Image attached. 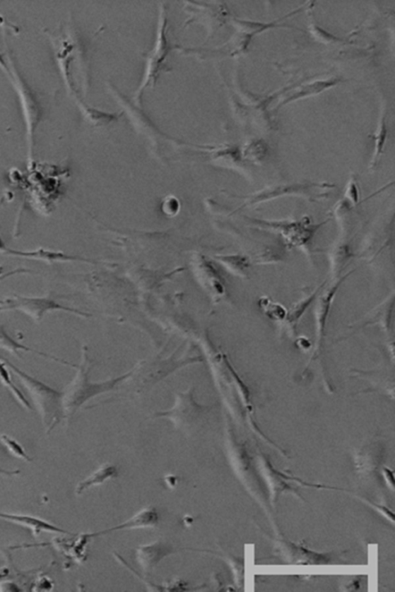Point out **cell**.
Listing matches in <instances>:
<instances>
[{"label": "cell", "instance_id": "cell-16", "mask_svg": "<svg viewBox=\"0 0 395 592\" xmlns=\"http://www.w3.org/2000/svg\"><path fill=\"white\" fill-rule=\"evenodd\" d=\"M6 367V365H5V362H2L1 359H0V381H1L5 386L9 389L16 401H18L24 408L31 410V405L30 402L27 400L26 397H25L19 389L14 385L9 372H8Z\"/></svg>", "mask_w": 395, "mask_h": 592}, {"label": "cell", "instance_id": "cell-7", "mask_svg": "<svg viewBox=\"0 0 395 592\" xmlns=\"http://www.w3.org/2000/svg\"><path fill=\"white\" fill-rule=\"evenodd\" d=\"M159 521H160V515H159V513L155 507H147L146 509H142L137 514H134L133 517L129 519L128 521L119 524V526L98 532L92 533V534L88 535V537H98L117 531L154 528L158 526Z\"/></svg>", "mask_w": 395, "mask_h": 592}, {"label": "cell", "instance_id": "cell-20", "mask_svg": "<svg viewBox=\"0 0 395 592\" xmlns=\"http://www.w3.org/2000/svg\"><path fill=\"white\" fill-rule=\"evenodd\" d=\"M383 475L385 478V480L389 485L393 488L394 487V479H393V473L389 468H384L383 470Z\"/></svg>", "mask_w": 395, "mask_h": 592}, {"label": "cell", "instance_id": "cell-18", "mask_svg": "<svg viewBox=\"0 0 395 592\" xmlns=\"http://www.w3.org/2000/svg\"><path fill=\"white\" fill-rule=\"evenodd\" d=\"M387 134H388V130H387L385 116L384 115L381 124L379 126V129L377 130L374 136L375 141V147L374 156L372 162V167H374L376 165L377 160L379 159L380 156L382 155V150L387 138Z\"/></svg>", "mask_w": 395, "mask_h": 592}, {"label": "cell", "instance_id": "cell-13", "mask_svg": "<svg viewBox=\"0 0 395 592\" xmlns=\"http://www.w3.org/2000/svg\"><path fill=\"white\" fill-rule=\"evenodd\" d=\"M4 253L7 254V255L45 261L47 262H52L54 261H61L77 260V258L65 255V254L62 252L50 251L42 249H40L35 251L28 252L15 251L6 248Z\"/></svg>", "mask_w": 395, "mask_h": 592}, {"label": "cell", "instance_id": "cell-15", "mask_svg": "<svg viewBox=\"0 0 395 592\" xmlns=\"http://www.w3.org/2000/svg\"><path fill=\"white\" fill-rule=\"evenodd\" d=\"M259 307L261 308L266 316L274 322L283 323L287 318L288 310L281 304L273 302L266 296L259 300Z\"/></svg>", "mask_w": 395, "mask_h": 592}, {"label": "cell", "instance_id": "cell-9", "mask_svg": "<svg viewBox=\"0 0 395 592\" xmlns=\"http://www.w3.org/2000/svg\"><path fill=\"white\" fill-rule=\"evenodd\" d=\"M277 551L282 552V556L287 558L290 562L301 564H317L326 562L325 556L322 554L309 551V550L287 543L285 540H277Z\"/></svg>", "mask_w": 395, "mask_h": 592}, {"label": "cell", "instance_id": "cell-5", "mask_svg": "<svg viewBox=\"0 0 395 592\" xmlns=\"http://www.w3.org/2000/svg\"><path fill=\"white\" fill-rule=\"evenodd\" d=\"M350 273L339 279V280L336 282L334 285H332L329 289L326 290L322 295L318 296L314 309L315 343L312 355H311L310 360L307 363V367L310 365L311 362H319V365L321 366L322 374L324 376V381L326 384L325 388H326V390L331 393H333V389L331 383H329V380L326 379L325 370L322 367L326 320L327 318H329V312L336 293H337L339 287L344 281V279L350 276Z\"/></svg>", "mask_w": 395, "mask_h": 592}, {"label": "cell", "instance_id": "cell-17", "mask_svg": "<svg viewBox=\"0 0 395 592\" xmlns=\"http://www.w3.org/2000/svg\"><path fill=\"white\" fill-rule=\"evenodd\" d=\"M268 153L266 143L261 141L251 142L245 149L244 157L251 162H260Z\"/></svg>", "mask_w": 395, "mask_h": 592}, {"label": "cell", "instance_id": "cell-19", "mask_svg": "<svg viewBox=\"0 0 395 592\" xmlns=\"http://www.w3.org/2000/svg\"><path fill=\"white\" fill-rule=\"evenodd\" d=\"M0 442H1L7 448L8 451L16 456V458L23 459L28 462H31L33 461L30 456L26 453V451H25L23 446L12 437L6 434H2L0 436Z\"/></svg>", "mask_w": 395, "mask_h": 592}, {"label": "cell", "instance_id": "cell-10", "mask_svg": "<svg viewBox=\"0 0 395 592\" xmlns=\"http://www.w3.org/2000/svg\"><path fill=\"white\" fill-rule=\"evenodd\" d=\"M0 519L9 521L27 527L32 531L33 535L37 536L41 532L61 533V534L72 535L71 533L58 528L46 521L31 517L28 515L12 514L0 512Z\"/></svg>", "mask_w": 395, "mask_h": 592}, {"label": "cell", "instance_id": "cell-1", "mask_svg": "<svg viewBox=\"0 0 395 592\" xmlns=\"http://www.w3.org/2000/svg\"><path fill=\"white\" fill-rule=\"evenodd\" d=\"M90 363L87 348H85L83 350L81 365L75 367L78 368V373L62 393L64 418H71L83 404L94 398L95 396L113 391L117 385L128 379L131 374L130 371L127 374L105 382H91L89 378Z\"/></svg>", "mask_w": 395, "mask_h": 592}, {"label": "cell", "instance_id": "cell-21", "mask_svg": "<svg viewBox=\"0 0 395 592\" xmlns=\"http://www.w3.org/2000/svg\"><path fill=\"white\" fill-rule=\"evenodd\" d=\"M20 473V470H6L2 468H0V475H6V476H14L18 475Z\"/></svg>", "mask_w": 395, "mask_h": 592}, {"label": "cell", "instance_id": "cell-2", "mask_svg": "<svg viewBox=\"0 0 395 592\" xmlns=\"http://www.w3.org/2000/svg\"><path fill=\"white\" fill-rule=\"evenodd\" d=\"M0 359L18 376L21 384L26 388L45 427L48 432H50L64 418L62 393L25 373L9 360L5 358Z\"/></svg>", "mask_w": 395, "mask_h": 592}, {"label": "cell", "instance_id": "cell-3", "mask_svg": "<svg viewBox=\"0 0 395 592\" xmlns=\"http://www.w3.org/2000/svg\"><path fill=\"white\" fill-rule=\"evenodd\" d=\"M204 362L201 357L176 359L170 357L165 359L157 357L151 360L142 361L131 370L129 379L130 390L136 394H141L150 391L157 383L182 367Z\"/></svg>", "mask_w": 395, "mask_h": 592}, {"label": "cell", "instance_id": "cell-14", "mask_svg": "<svg viewBox=\"0 0 395 592\" xmlns=\"http://www.w3.org/2000/svg\"><path fill=\"white\" fill-rule=\"evenodd\" d=\"M0 348L18 355V357H20V352L21 351L33 352L40 355V356L42 357L52 359L54 361L65 363V365H70L69 362L64 360H59L57 358H55L54 357L50 356V355L29 348H28V346H25L19 343L18 342H16L13 339L12 337L7 334L4 327H3L2 326H0Z\"/></svg>", "mask_w": 395, "mask_h": 592}, {"label": "cell", "instance_id": "cell-6", "mask_svg": "<svg viewBox=\"0 0 395 592\" xmlns=\"http://www.w3.org/2000/svg\"><path fill=\"white\" fill-rule=\"evenodd\" d=\"M18 310L29 316L33 320L40 321L49 311L61 310L83 317L89 316L86 312L66 307L50 299L22 297L14 295L13 297L0 300V311Z\"/></svg>", "mask_w": 395, "mask_h": 592}, {"label": "cell", "instance_id": "cell-11", "mask_svg": "<svg viewBox=\"0 0 395 592\" xmlns=\"http://www.w3.org/2000/svg\"><path fill=\"white\" fill-rule=\"evenodd\" d=\"M117 475H119V470L116 466L113 464L105 463L93 473H91L86 480L80 482L76 487V494L81 495L87 489L102 485L106 480L114 478Z\"/></svg>", "mask_w": 395, "mask_h": 592}, {"label": "cell", "instance_id": "cell-4", "mask_svg": "<svg viewBox=\"0 0 395 592\" xmlns=\"http://www.w3.org/2000/svg\"><path fill=\"white\" fill-rule=\"evenodd\" d=\"M209 410L207 405H201L194 398V389L179 393L174 407L155 414L156 418L170 419L175 426L184 432L190 433L204 425Z\"/></svg>", "mask_w": 395, "mask_h": 592}, {"label": "cell", "instance_id": "cell-8", "mask_svg": "<svg viewBox=\"0 0 395 592\" xmlns=\"http://www.w3.org/2000/svg\"><path fill=\"white\" fill-rule=\"evenodd\" d=\"M172 553V545L158 540L155 543L138 547L136 557L142 569L145 573L149 574L165 557Z\"/></svg>", "mask_w": 395, "mask_h": 592}, {"label": "cell", "instance_id": "cell-12", "mask_svg": "<svg viewBox=\"0 0 395 592\" xmlns=\"http://www.w3.org/2000/svg\"><path fill=\"white\" fill-rule=\"evenodd\" d=\"M322 286L319 287L315 292L307 295L305 298L294 304L290 310L289 312L288 311V315L285 319V325H287L288 331L290 335L295 334L296 326L299 320L305 314V312L311 304L317 298L318 293L320 292Z\"/></svg>", "mask_w": 395, "mask_h": 592}]
</instances>
